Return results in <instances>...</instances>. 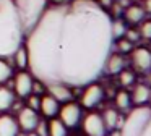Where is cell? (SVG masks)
<instances>
[{"instance_id": "2e32d148", "label": "cell", "mask_w": 151, "mask_h": 136, "mask_svg": "<svg viewBox=\"0 0 151 136\" xmlns=\"http://www.w3.org/2000/svg\"><path fill=\"white\" fill-rule=\"evenodd\" d=\"M114 107L120 113H128L132 110V107H133V104H132V97H130V92H128L125 87L115 91V94H114Z\"/></svg>"}, {"instance_id": "7402d4cb", "label": "cell", "mask_w": 151, "mask_h": 136, "mask_svg": "<svg viewBox=\"0 0 151 136\" xmlns=\"http://www.w3.org/2000/svg\"><path fill=\"white\" fill-rule=\"evenodd\" d=\"M128 24L124 21V18H112L111 19V32H112V39H119L124 37L125 31H127Z\"/></svg>"}, {"instance_id": "44dd1931", "label": "cell", "mask_w": 151, "mask_h": 136, "mask_svg": "<svg viewBox=\"0 0 151 136\" xmlns=\"http://www.w3.org/2000/svg\"><path fill=\"white\" fill-rule=\"evenodd\" d=\"M102 120H104V125L107 128V131L115 130V123H117V117H119V110L115 107H107L104 112L101 113Z\"/></svg>"}, {"instance_id": "277c9868", "label": "cell", "mask_w": 151, "mask_h": 136, "mask_svg": "<svg viewBox=\"0 0 151 136\" xmlns=\"http://www.w3.org/2000/svg\"><path fill=\"white\" fill-rule=\"evenodd\" d=\"M104 97H106V91L102 87V84L98 83V81H93V83H88L86 86H83L81 96H80V105L88 110L96 109L104 100Z\"/></svg>"}, {"instance_id": "4dcf8cb0", "label": "cell", "mask_w": 151, "mask_h": 136, "mask_svg": "<svg viewBox=\"0 0 151 136\" xmlns=\"http://www.w3.org/2000/svg\"><path fill=\"white\" fill-rule=\"evenodd\" d=\"M112 2H114V0H96V3H98V5H101L102 8H106V10L109 8V5H111Z\"/></svg>"}, {"instance_id": "8992f818", "label": "cell", "mask_w": 151, "mask_h": 136, "mask_svg": "<svg viewBox=\"0 0 151 136\" xmlns=\"http://www.w3.org/2000/svg\"><path fill=\"white\" fill-rule=\"evenodd\" d=\"M130 63L132 68L138 73L151 71V49L145 47V45L133 47L130 52Z\"/></svg>"}, {"instance_id": "d4e9b609", "label": "cell", "mask_w": 151, "mask_h": 136, "mask_svg": "<svg viewBox=\"0 0 151 136\" xmlns=\"http://www.w3.org/2000/svg\"><path fill=\"white\" fill-rule=\"evenodd\" d=\"M138 32H140L141 41H151V19L145 18L138 24Z\"/></svg>"}, {"instance_id": "e575fe53", "label": "cell", "mask_w": 151, "mask_h": 136, "mask_svg": "<svg viewBox=\"0 0 151 136\" xmlns=\"http://www.w3.org/2000/svg\"><path fill=\"white\" fill-rule=\"evenodd\" d=\"M26 136H37V135L34 131H29V133H26Z\"/></svg>"}, {"instance_id": "d6a6232c", "label": "cell", "mask_w": 151, "mask_h": 136, "mask_svg": "<svg viewBox=\"0 0 151 136\" xmlns=\"http://www.w3.org/2000/svg\"><path fill=\"white\" fill-rule=\"evenodd\" d=\"M109 136H122V131L120 130H111V135Z\"/></svg>"}, {"instance_id": "30bf717a", "label": "cell", "mask_w": 151, "mask_h": 136, "mask_svg": "<svg viewBox=\"0 0 151 136\" xmlns=\"http://www.w3.org/2000/svg\"><path fill=\"white\" fill-rule=\"evenodd\" d=\"M124 68H127V58L125 55L119 54V52H111L104 63V71L102 74H107V76H117Z\"/></svg>"}, {"instance_id": "9a60e30c", "label": "cell", "mask_w": 151, "mask_h": 136, "mask_svg": "<svg viewBox=\"0 0 151 136\" xmlns=\"http://www.w3.org/2000/svg\"><path fill=\"white\" fill-rule=\"evenodd\" d=\"M18 131H20V126L17 118L4 112V115H0V136H17Z\"/></svg>"}, {"instance_id": "ba28073f", "label": "cell", "mask_w": 151, "mask_h": 136, "mask_svg": "<svg viewBox=\"0 0 151 136\" xmlns=\"http://www.w3.org/2000/svg\"><path fill=\"white\" fill-rule=\"evenodd\" d=\"M33 81H34V76L31 74V71L20 70L15 74L13 81H12L15 96L20 97V99H26L31 94V89H33Z\"/></svg>"}, {"instance_id": "5b68a950", "label": "cell", "mask_w": 151, "mask_h": 136, "mask_svg": "<svg viewBox=\"0 0 151 136\" xmlns=\"http://www.w3.org/2000/svg\"><path fill=\"white\" fill-rule=\"evenodd\" d=\"M59 118L67 128H76L81 123V105L75 100H68V102L60 104L59 109Z\"/></svg>"}, {"instance_id": "ffe728a7", "label": "cell", "mask_w": 151, "mask_h": 136, "mask_svg": "<svg viewBox=\"0 0 151 136\" xmlns=\"http://www.w3.org/2000/svg\"><path fill=\"white\" fill-rule=\"evenodd\" d=\"M117 76H119V84L122 87H125V89L137 83V71L133 68H124Z\"/></svg>"}, {"instance_id": "7a4b0ae2", "label": "cell", "mask_w": 151, "mask_h": 136, "mask_svg": "<svg viewBox=\"0 0 151 136\" xmlns=\"http://www.w3.org/2000/svg\"><path fill=\"white\" fill-rule=\"evenodd\" d=\"M24 44V32L13 0H0V57L10 58Z\"/></svg>"}, {"instance_id": "836d02e7", "label": "cell", "mask_w": 151, "mask_h": 136, "mask_svg": "<svg viewBox=\"0 0 151 136\" xmlns=\"http://www.w3.org/2000/svg\"><path fill=\"white\" fill-rule=\"evenodd\" d=\"M146 74H148V86L151 87V71H148Z\"/></svg>"}, {"instance_id": "8d00e7d4", "label": "cell", "mask_w": 151, "mask_h": 136, "mask_svg": "<svg viewBox=\"0 0 151 136\" xmlns=\"http://www.w3.org/2000/svg\"><path fill=\"white\" fill-rule=\"evenodd\" d=\"M150 104H151V96H150Z\"/></svg>"}, {"instance_id": "8fae6325", "label": "cell", "mask_w": 151, "mask_h": 136, "mask_svg": "<svg viewBox=\"0 0 151 136\" xmlns=\"http://www.w3.org/2000/svg\"><path fill=\"white\" fill-rule=\"evenodd\" d=\"M46 92L50 94L57 102L63 104L68 102V100H73V87L67 86V84L62 83H52V84H46Z\"/></svg>"}, {"instance_id": "cb8c5ba5", "label": "cell", "mask_w": 151, "mask_h": 136, "mask_svg": "<svg viewBox=\"0 0 151 136\" xmlns=\"http://www.w3.org/2000/svg\"><path fill=\"white\" fill-rule=\"evenodd\" d=\"M12 76H13V67H12V63L8 62V58L0 57V84L7 83Z\"/></svg>"}, {"instance_id": "52a82bcc", "label": "cell", "mask_w": 151, "mask_h": 136, "mask_svg": "<svg viewBox=\"0 0 151 136\" xmlns=\"http://www.w3.org/2000/svg\"><path fill=\"white\" fill-rule=\"evenodd\" d=\"M83 131L88 136H106L107 135V128L104 125V120H102L101 113L93 112L89 110L85 117H83Z\"/></svg>"}, {"instance_id": "603a6c76", "label": "cell", "mask_w": 151, "mask_h": 136, "mask_svg": "<svg viewBox=\"0 0 151 136\" xmlns=\"http://www.w3.org/2000/svg\"><path fill=\"white\" fill-rule=\"evenodd\" d=\"M133 47H135V44H132V42L128 41V39H125V37H119V39H115V41L112 42V50L119 52V54H122V55L130 54Z\"/></svg>"}, {"instance_id": "f1b7e54d", "label": "cell", "mask_w": 151, "mask_h": 136, "mask_svg": "<svg viewBox=\"0 0 151 136\" xmlns=\"http://www.w3.org/2000/svg\"><path fill=\"white\" fill-rule=\"evenodd\" d=\"M44 92H46V84H44L42 81H39V79H36V78H34L31 94H37V96H42Z\"/></svg>"}, {"instance_id": "f546056e", "label": "cell", "mask_w": 151, "mask_h": 136, "mask_svg": "<svg viewBox=\"0 0 151 136\" xmlns=\"http://www.w3.org/2000/svg\"><path fill=\"white\" fill-rule=\"evenodd\" d=\"M141 6L146 15H151V0H141Z\"/></svg>"}, {"instance_id": "3957f363", "label": "cell", "mask_w": 151, "mask_h": 136, "mask_svg": "<svg viewBox=\"0 0 151 136\" xmlns=\"http://www.w3.org/2000/svg\"><path fill=\"white\" fill-rule=\"evenodd\" d=\"M13 2L21 23V29L26 37V34L36 26V23L42 16L44 10L49 5V0H13Z\"/></svg>"}, {"instance_id": "6da1fadb", "label": "cell", "mask_w": 151, "mask_h": 136, "mask_svg": "<svg viewBox=\"0 0 151 136\" xmlns=\"http://www.w3.org/2000/svg\"><path fill=\"white\" fill-rule=\"evenodd\" d=\"M111 19L96 0L49 3L24 37L31 74L44 84L70 87L96 81L112 52Z\"/></svg>"}, {"instance_id": "4fadbf2b", "label": "cell", "mask_w": 151, "mask_h": 136, "mask_svg": "<svg viewBox=\"0 0 151 136\" xmlns=\"http://www.w3.org/2000/svg\"><path fill=\"white\" fill-rule=\"evenodd\" d=\"M133 89H132L130 92V97H132V104L137 107L140 105H146L148 102H150V96H151V87L148 86L146 83H135Z\"/></svg>"}, {"instance_id": "ac0fdd59", "label": "cell", "mask_w": 151, "mask_h": 136, "mask_svg": "<svg viewBox=\"0 0 151 136\" xmlns=\"http://www.w3.org/2000/svg\"><path fill=\"white\" fill-rule=\"evenodd\" d=\"M15 92L13 89L10 87L4 86V84H0V112H7V110L12 109L15 102Z\"/></svg>"}, {"instance_id": "d590c367", "label": "cell", "mask_w": 151, "mask_h": 136, "mask_svg": "<svg viewBox=\"0 0 151 136\" xmlns=\"http://www.w3.org/2000/svg\"><path fill=\"white\" fill-rule=\"evenodd\" d=\"M17 136H26V133H24V131H18Z\"/></svg>"}, {"instance_id": "83f0119b", "label": "cell", "mask_w": 151, "mask_h": 136, "mask_svg": "<svg viewBox=\"0 0 151 136\" xmlns=\"http://www.w3.org/2000/svg\"><path fill=\"white\" fill-rule=\"evenodd\" d=\"M34 133H36L37 136H49V128H47V122H46V120L39 118L36 128H34Z\"/></svg>"}, {"instance_id": "1f68e13d", "label": "cell", "mask_w": 151, "mask_h": 136, "mask_svg": "<svg viewBox=\"0 0 151 136\" xmlns=\"http://www.w3.org/2000/svg\"><path fill=\"white\" fill-rule=\"evenodd\" d=\"M68 2H72V0H49V3H54V5H63Z\"/></svg>"}, {"instance_id": "4316f807", "label": "cell", "mask_w": 151, "mask_h": 136, "mask_svg": "<svg viewBox=\"0 0 151 136\" xmlns=\"http://www.w3.org/2000/svg\"><path fill=\"white\" fill-rule=\"evenodd\" d=\"M39 102H41V96H37V94H29L26 97V105L29 109L36 110V112H39Z\"/></svg>"}, {"instance_id": "7c38bea8", "label": "cell", "mask_w": 151, "mask_h": 136, "mask_svg": "<svg viewBox=\"0 0 151 136\" xmlns=\"http://www.w3.org/2000/svg\"><path fill=\"white\" fill-rule=\"evenodd\" d=\"M122 18H124V21L127 23L128 26H138L145 18H146V13H145L141 3H133L132 2L127 8H124Z\"/></svg>"}, {"instance_id": "484cf974", "label": "cell", "mask_w": 151, "mask_h": 136, "mask_svg": "<svg viewBox=\"0 0 151 136\" xmlns=\"http://www.w3.org/2000/svg\"><path fill=\"white\" fill-rule=\"evenodd\" d=\"M124 37H125V39H128V41H130L132 44H137V42H140V41H141L140 32H138V28H137V26H128L127 31H125V34H124Z\"/></svg>"}, {"instance_id": "d6986e66", "label": "cell", "mask_w": 151, "mask_h": 136, "mask_svg": "<svg viewBox=\"0 0 151 136\" xmlns=\"http://www.w3.org/2000/svg\"><path fill=\"white\" fill-rule=\"evenodd\" d=\"M47 128H49V136H68V128L57 117L47 122Z\"/></svg>"}, {"instance_id": "5bb4252c", "label": "cell", "mask_w": 151, "mask_h": 136, "mask_svg": "<svg viewBox=\"0 0 151 136\" xmlns=\"http://www.w3.org/2000/svg\"><path fill=\"white\" fill-rule=\"evenodd\" d=\"M60 109V102H57L50 94H42L41 96V102H39V112L42 113V117L46 118H54L57 117Z\"/></svg>"}, {"instance_id": "9c48e42d", "label": "cell", "mask_w": 151, "mask_h": 136, "mask_svg": "<svg viewBox=\"0 0 151 136\" xmlns=\"http://www.w3.org/2000/svg\"><path fill=\"white\" fill-rule=\"evenodd\" d=\"M39 113L36 110L29 109L28 105H23L17 113V122H18V126H20L21 131L24 133H29V131H34L37 122H39Z\"/></svg>"}, {"instance_id": "e0dca14e", "label": "cell", "mask_w": 151, "mask_h": 136, "mask_svg": "<svg viewBox=\"0 0 151 136\" xmlns=\"http://www.w3.org/2000/svg\"><path fill=\"white\" fill-rule=\"evenodd\" d=\"M8 60L12 62V63L15 65V67L18 68V70H28V65H29V57H28V49L24 44H21L20 47L17 49V50L13 52V55H12Z\"/></svg>"}]
</instances>
